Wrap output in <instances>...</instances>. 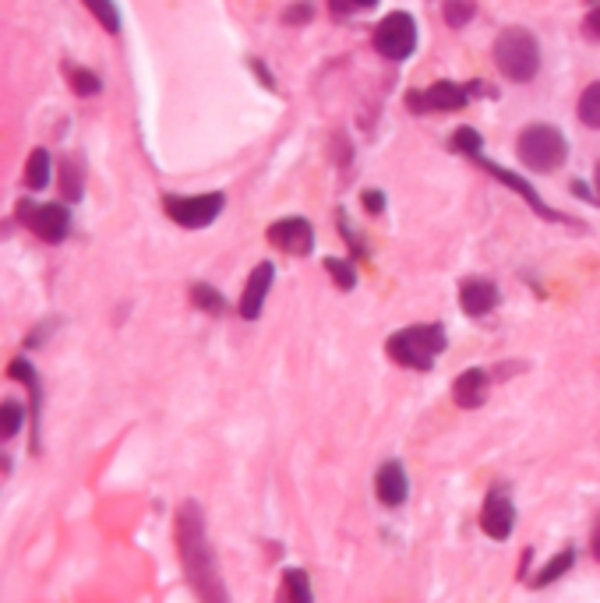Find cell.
I'll return each instance as SVG.
<instances>
[{"label":"cell","instance_id":"cell-1","mask_svg":"<svg viewBox=\"0 0 600 603\" xmlns=\"http://www.w3.org/2000/svg\"><path fill=\"white\" fill-rule=\"evenodd\" d=\"M173 536H177V558H181L184 582L191 586V593H195V600L199 603H234V596H230L226 582H223V572H220L216 548L209 543V515L199 498H187L177 504Z\"/></svg>","mask_w":600,"mask_h":603},{"label":"cell","instance_id":"cell-2","mask_svg":"<svg viewBox=\"0 0 600 603\" xmlns=\"http://www.w3.org/2000/svg\"><path fill=\"white\" fill-rule=\"evenodd\" d=\"M445 346H449L445 325L424 321V325H406V328H399V333H393L389 339H385V354H389L393 364L406 367V371L428 375L435 360L445 354Z\"/></svg>","mask_w":600,"mask_h":603},{"label":"cell","instance_id":"cell-3","mask_svg":"<svg viewBox=\"0 0 600 603\" xmlns=\"http://www.w3.org/2000/svg\"><path fill=\"white\" fill-rule=\"evenodd\" d=\"M495 64L509 82H519V85L533 82L540 71V43L533 39V32L519 29V25L501 32L495 39Z\"/></svg>","mask_w":600,"mask_h":603},{"label":"cell","instance_id":"cell-4","mask_svg":"<svg viewBox=\"0 0 600 603\" xmlns=\"http://www.w3.org/2000/svg\"><path fill=\"white\" fill-rule=\"evenodd\" d=\"M516 152H519V163L527 170L551 173L569 160V142H566V134L551 124H530L519 131Z\"/></svg>","mask_w":600,"mask_h":603},{"label":"cell","instance_id":"cell-5","mask_svg":"<svg viewBox=\"0 0 600 603\" xmlns=\"http://www.w3.org/2000/svg\"><path fill=\"white\" fill-rule=\"evenodd\" d=\"M223 205H226V194H220V191L191 194V198H184V194H166L163 198L166 216L184 229H205L209 223H216Z\"/></svg>","mask_w":600,"mask_h":603},{"label":"cell","instance_id":"cell-6","mask_svg":"<svg viewBox=\"0 0 600 603\" xmlns=\"http://www.w3.org/2000/svg\"><path fill=\"white\" fill-rule=\"evenodd\" d=\"M18 223L29 226L35 237L47 241V244H61L68 241V233H71V212L64 205H57V202H47V205H35L32 198H22L18 202Z\"/></svg>","mask_w":600,"mask_h":603},{"label":"cell","instance_id":"cell-7","mask_svg":"<svg viewBox=\"0 0 600 603\" xmlns=\"http://www.w3.org/2000/svg\"><path fill=\"white\" fill-rule=\"evenodd\" d=\"M8 378H14L29 392V413H32V423H29V452L32 456H43V406H47L43 378H40V371H35V367L26 357H14L8 364Z\"/></svg>","mask_w":600,"mask_h":603},{"label":"cell","instance_id":"cell-8","mask_svg":"<svg viewBox=\"0 0 600 603\" xmlns=\"http://www.w3.org/2000/svg\"><path fill=\"white\" fill-rule=\"evenodd\" d=\"M516 501H512V491L509 483H491L488 488V498L480 504V530L488 540L495 543H506L512 533H516Z\"/></svg>","mask_w":600,"mask_h":603},{"label":"cell","instance_id":"cell-9","mask_svg":"<svg viewBox=\"0 0 600 603\" xmlns=\"http://www.w3.org/2000/svg\"><path fill=\"white\" fill-rule=\"evenodd\" d=\"M477 92H488L484 82H470V85H459V82H435L428 92H410L406 95V106L414 113H452L462 110Z\"/></svg>","mask_w":600,"mask_h":603},{"label":"cell","instance_id":"cell-10","mask_svg":"<svg viewBox=\"0 0 600 603\" xmlns=\"http://www.w3.org/2000/svg\"><path fill=\"white\" fill-rule=\"evenodd\" d=\"M375 50L385 57V61H406L417 50V22L414 14L406 11H393L385 14L375 25Z\"/></svg>","mask_w":600,"mask_h":603},{"label":"cell","instance_id":"cell-11","mask_svg":"<svg viewBox=\"0 0 600 603\" xmlns=\"http://www.w3.org/2000/svg\"><path fill=\"white\" fill-rule=\"evenodd\" d=\"M265 241L289 258H307L315 251V226L301 216H286L265 229Z\"/></svg>","mask_w":600,"mask_h":603},{"label":"cell","instance_id":"cell-12","mask_svg":"<svg viewBox=\"0 0 600 603\" xmlns=\"http://www.w3.org/2000/svg\"><path fill=\"white\" fill-rule=\"evenodd\" d=\"M474 163L488 173V177H495V181H501L506 187H512L516 194L522 202H527L540 219H548V223H569L566 216H561V212H555V208H548L545 202H540V194H537V187L527 181V177H519V173H512V170H506V166H498V163H491V160H484V152L480 155H474Z\"/></svg>","mask_w":600,"mask_h":603},{"label":"cell","instance_id":"cell-13","mask_svg":"<svg viewBox=\"0 0 600 603\" xmlns=\"http://www.w3.org/2000/svg\"><path fill=\"white\" fill-rule=\"evenodd\" d=\"M375 498L382 509H403L410 498V473H406L403 459H385L375 470Z\"/></svg>","mask_w":600,"mask_h":603},{"label":"cell","instance_id":"cell-14","mask_svg":"<svg viewBox=\"0 0 600 603\" xmlns=\"http://www.w3.org/2000/svg\"><path fill=\"white\" fill-rule=\"evenodd\" d=\"M273 283H276V265L273 262H258L251 268V276L244 283V294H241V304H237V315L244 321H258L262 310H265V300L273 294Z\"/></svg>","mask_w":600,"mask_h":603},{"label":"cell","instance_id":"cell-15","mask_svg":"<svg viewBox=\"0 0 600 603\" xmlns=\"http://www.w3.org/2000/svg\"><path fill=\"white\" fill-rule=\"evenodd\" d=\"M491 381H495L491 371H484V367H467V371L456 375V381H452V402L459 410H480L491 396Z\"/></svg>","mask_w":600,"mask_h":603},{"label":"cell","instance_id":"cell-16","mask_svg":"<svg viewBox=\"0 0 600 603\" xmlns=\"http://www.w3.org/2000/svg\"><path fill=\"white\" fill-rule=\"evenodd\" d=\"M459 307L467 318H488L498 307V286L484 276H467L459 283Z\"/></svg>","mask_w":600,"mask_h":603},{"label":"cell","instance_id":"cell-17","mask_svg":"<svg viewBox=\"0 0 600 603\" xmlns=\"http://www.w3.org/2000/svg\"><path fill=\"white\" fill-rule=\"evenodd\" d=\"M273 603H315V586H312V575L304 569H283L279 575V590Z\"/></svg>","mask_w":600,"mask_h":603},{"label":"cell","instance_id":"cell-18","mask_svg":"<svg viewBox=\"0 0 600 603\" xmlns=\"http://www.w3.org/2000/svg\"><path fill=\"white\" fill-rule=\"evenodd\" d=\"M572 569H576V548H561V551L548 561V565H540L527 582H530V590H545V586H551V582L566 579Z\"/></svg>","mask_w":600,"mask_h":603},{"label":"cell","instance_id":"cell-19","mask_svg":"<svg viewBox=\"0 0 600 603\" xmlns=\"http://www.w3.org/2000/svg\"><path fill=\"white\" fill-rule=\"evenodd\" d=\"M26 423H32L29 406L18 402V399H4V406H0V438L14 441L18 435L26 431Z\"/></svg>","mask_w":600,"mask_h":603},{"label":"cell","instance_id":"cell-20","mask_svg":"<svg viewBox=\"0 0 600 603\" xmlns=\"http://www.w3.org/2000/svg\"><path fill=\"white\" fill-rule=\"evenodd\" d=\"M53 177V155L47 149H32L26 160V187L29 191H47Z\"/></svg>","mask_w":600,"mask_h":603},{"label":"cell","instance_id":"cell-21","mask_svg":"<svg viewBox=\"0 0 600 603\" xmlns=\"http://www.w3.org/2000/svg\"><path fill=\"white\" fill-rule=\"evenodd\" d=\"M191 304H195L202 315H212V318H223L226 315V297L220 294L216 286H209V283H195V286H191Z\"/></svg>","mask_w":600,"mask_h":603},{"label":"cell","instance_id":"cell-22","mask_svg":"<svg viewBox=\"0 0 600 603\" xmlns=\"http://www.w3.org/2000/svg\"><path fill=\"white\" fill-rule=\"evenodd\" d=\"M61 194H64V202H82V194H85V170H82V163H74V160L61 163Z\"/></svg>","mask_w":600,"mask_h":603},{"label":"cell","instance_id":"cell-23","mask_svg":"<svg viewBox=\"0 0 600 603\" xmlns=\"http://www.w3.org/2000/svg\"><path fill=\"white\" fill-rule=\"evenodd\" d=\"M579 121H583L587 127L600 131V82H593L583 95H579Z\"/></svg>","mask_w":600,"mask_h":603},{"label":"cell","instance_id":"cell-24","mask_svg":"<svg viewBox=\"0 0 600 603\" xmlns=\"http://www.w3.org/2000/svg\"><path fill=\"white\" fill-rule=\"evenodd\" d=\"M452 152L467 155V160H474V155L484 152V134L477 127H456L452 131Z\"/></svg>","mask_w":600,"mask_h":603},{"label":"cell","instance_id":"cell-25","mask_svg":"<svg viewBox=\"0 0 600 603\" xmlns=\"http://www.w3.org/2000/svg\"><path fill=\"white\" fill-rule=\"evenodd\" d=\"M85 8L95 14V22H100L106 32H113V35L121 32V11H118L113 0H85Z\"/></svg>","mask_w":600,"mask_h":603},{"label":"cell","instance_id":"cell-26","mask_svg":"<svg viewBox=\"0 0 600 603\" xmlns=\"http://www.w3.org/2000/svg\"><path fill=\"white\" fill-rule=\"evenodd\" d=\"M68 78H71V92L74 95H85V100H89V95L103 92V78L95 74V71H89V68H71Z\"/></svg>","mask_w":600,"mask_h":603},{"label":"cell","instance_id":"cell-27","mask_svg":"<svg viewBox=\"0 0 600 603\" xmlns=\"http://www.w3.org/2000/svg\"><path fill=\"white\" fill-rule=\"evenodd\" d=\"M325 272L333 276V283L343 289V294H350V289L357 286V268L350 262H343V258H325Z\"/></svg>","mask_w":600,"mask_h":603},{"label":"cell","instance_id":"cell-28","mask_svg":"<svg viewBox=\"0 0 600 603\" xmlns=\"http://www.w3.org/2000/svg\"><path fill=\"white\" fill-rule=\"evenodd\" d=\"M477 14V4L474 0H445V22L449 29H462L470 25V18Z\"/></svg>","mask_w":600,"mask_h":603},{"label":"cell","instance_id":"cell-29","mask_svg":"<svg viewBox=\"0 0 600 603\" xmlns=\"http://www.w3.org/2000/svg\"><path fill=\"white\" fill-rule=\"evenodd\" d=\"M283 22L286 25H312L315 22V4H312V0H294V4L283 11Z\"/></svg>","mask_w":600,"mask_h":603},{"label":"cell","instance_id":"cell-30","mask_svg":"<svg viewBox=\"0 0 600 603\" xmlns=\"http://www.w3.org/2000/svg\"><path fill=\"white\" fill-rule=\"evenodd\" d=\"M57 325H61L57 318H50V321H40V325H35L32 333L26 336V349H40L43 343H50V336L57 333Z\"/></svg>","mask_w":600,"mask_h":603},{"label":"cell","instance_id":"cell-31","mask_svg":"<svg viewBox=\"0 0 600 603\" xmlns=\"http://www.w3.org/2000/svg\"><path fill=\"white\" fill-rule=\"evenodd\" d=\"M360 205L372 212V216H382L385 212V194L382 191H375V187H367L364 194H360Z\"/></svg>","mask_w":600,"mask_h":603},{"label":"cell","instance_id":"cell-32","mask_svg":"<svg viewBox=\"0 0 600 603\" xmlns=\"http://www.w3.org/2000/svg\"><path fill=\"white\" fill-rule=\"evenodd\" d=\"M336 219H339V229H343L346 244L354 247V255H364V244H360V237H357V233H354V226H350V219H346V212H343V208L336 212Z\"/></svg>","mask_w":600,"mask_h":603},{"label":"cell","instance_id":"cell-33","mask_svg":"<svg viewBox=\"0 0 600 603\" xmlns=\"http://www.w3.org/2000/svg\"><path fill=\"white\" fill-rule=\"evenodd\" d=\"M530 565H533V548H527V551H522V558H519V572H516L519 582L530 579Z\"/></svg>","mask_w":600,"mask_h":603},{"label":"cell","instance_id":"cell-34","mask_svg":"<svg viewBox=\"0 0 600 603\" xmlns=\"http://www.w3.org/2000/svg\"><path fill=\"white\" fill-rule=\"evenodd\" d=\"M583 29H587V35L600 39V8H593V11L587 14V22H583Z\"/></svg>","mask_w":600,"mask_h":603},{"label":"cell","instance_id":"cell-35","mask_svg":"<svg viewBox=\"0 0 600 603\" xmlns=\"http://www.w3.org/2000/svg\"><path fill=\"white\" fill-rule=\"evenodd\" d=\"M251 68H255V74L262 78V85H265V89H276V78L265 71V64H262V61H251Z\"/></svg>","mask_w":600,"mask_h":603},{"label":"cell","instance_id":"cell-36","mask_svg":"<svg viewBox=\"0 0 600 603\" xmlns=\"http://www.w3.org/2000/svg\"><path fill=\"white\" fill-rule=\"evenodd\" d=\"M328 8H333V14H336V18L354 14V4H350V0H328Z\"/></svg>","mask_w":600,"mask_h":603},{"label":"cell","instance_id":"cell-37","mask_svg":"<svg viewBox=\"0 0 600 603\" xmlns=\"http://www.w3.org/2000/svg\"><path fill=\"white\" fill-rule=\"evenodd\" d=\"M572 194H576V198H583V202H597L593 194H590V187H587L583 181H572Z\"/></svg>","mask_w":600,"mask_h":603},{"label":"cell","instance_id":"cell-38","mask_svg":"<svg viewBox=\"0 0 600 603\" xmlns=\"http://www.w3.org/2000/svg\"><path fill=\"white\" fill-rule=\"evenodd\" d=\"M590 551H593V558L600 561V519H597V527H593V536H590Z\"/></svg>","mask_w":600,"mask_h":603},{"label":"cell","instance_id":"cell-39","mask_svg":"<svg viewBox=\"0 0 600 603\" xmlns=\"http://www.w3.org/2000/svg\"><path fill=\"white\" fill-rule=\"evenodd\" d=\"M354 4V11H372V8H378V0H350Z\"/></svg>","mask_w":600,"mask_h":603},{"label":"cell","instance_id":"cell-40","mask_svg":"<svg viewBox=\"0 0 600 603\" xmlns=\"http://www.w3.org/2000/svg\"><path fill=\"white\" fill-rule=\"evenodd\" d=\"M11 470H14V459H11V452H4V477H11Z\"/></svg>","mask_w":600,"mask_h":603},{"label":"cell","instance_id":"cell-41","mask_svg":"<svg viewBox=\"0 0 600 603\" xmlns=\"http://www.w3.org/2000/svg\"><path fill=\"white\" fill-rule=\"evenodd\" d=\"M597 187H600V163H597Z\"/></svg>","mask_w":600,"mask_h":603},{"label":"cell","instance_id":"cell-42","mask_svg":"<svg viewBox=\"0 0 600 603\" xmlns=\"http://www.w3.org/2000/svg\"><path fill=\"white\" fill-rule=\"evenodd\" d=\"M597 205H600V198H597Z\"/></svg>","mask_w":600,"mask_h":603}]
</instances>
